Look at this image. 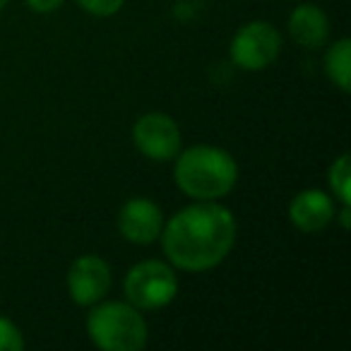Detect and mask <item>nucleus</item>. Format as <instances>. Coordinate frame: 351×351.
Instances as JSON below:
<instances>
[{"label":"nucleus","instance_id":"ddd939ff","mask_svg":"<svg viewBox=\"0 0 351 351\" xmlns=\"http://www.w3.org/2000/svg\"><path fill=\"white\" fill-rule=\"evenodd\" d=\"M25 344L27 341L20 327L10 317L0 315V351H22Z\"/></svg>","mask_w":351,"mask_h":351},{"label":"nucleus","instance_id":"20e7f679","mask_svg":"<svg viewBox=\"0 0 351 351\" xmlns=\"http://www.w3.org/2000/svg\"><path fill=\"white\" fill-rule=\"evenodd\" d=\"M178 269L169 263V260H140L125 272L123 279V293L125 301L140 308L142 313L161 311V308L171 306L178 296Z\"/></svg>","mask_w":351,"mask_h":351},{"label":"nucleus","instance_id":"f257e3e1","mask_svg":"<svg viewBox=\"0 0 351 351\" xmlns=\"http://www.w3.org/2000/svg\"><path fill=\"white\" fill-rule=\"evenodd\" d=\"M239 236L236 215L221 200H193L164 221V258L181 272H210L231 255Z\"/></svg>","mask_w":351,"mask_h":351},{"label":"nucleus","instance_id":"2eb2a0df","mask_svg":"<svg viewBox=\"0 0 351 351\" xmlns=\"http://www.w3.org/2000/svg\"><path fill=\"white\" fill-rule=\"evenodd\" d=\"M27 8H29L32 12H39V15H51V12H56L60 5H63L65 0H25Z\"/></svg>","mask_w":351,"mask_h":351},{"label":"nucleus","instance_id":"7ed1b4c3","mask_svg":"<svg viewBox=\"0 0 351 351\" xmlns=\"http://www.w3.org/2000/svg\"><path fill=\"white\" fill-rule=\"evenodd\" d=\"M87 335L101 351H142L149 341V327L132 303L101 298L89 306Z\"/></svg>","mask_w":351,"mask_h":351},{"label":"nucleus","instance_id":"f03ea898","mask_svg":"<svg viewBox=\"0 0 351 351\" xmlns=\"http://www.w3.org/2000/svg\"><path fill=\"white\" fill-rule=\"evenodd\" d=\"M173 183L191 200H224L239 183V161L217 145H193L173 159Z\"/></svg>","mask_w":351,"mask_h":351},{"label":"nucleus","instance_id":"6e6552de","mask_svg":"<svg viewBox=\"0 0 351 351\" xmlns=\"http://www.w3.org/2000/svg\"><path fill=\"white\" fill-rule=\"evenodd\" d=\"M164 210L152 197H128L118 210V234L132 245H152L159 241L164 229Z\"/></svg>","mask_w":351,"mask_h":351},{"label":"nucleus","instance_id":"39448f33","mask_svg":"<svg viewBox=\"0 0 351 351\" xmlns=\"http://www.w3.org/2000/svg\"><path fill=\"white\" fill-rule=\"evenodd\" d=\"M282 32L267 20L245 22L236 29L229 44V60L243 73H263L277 63L282 53Z\"/></svg>","mask_w":351,"mask_h":351},{"label":"nucleus","instance_id":"9d476101","mask_svg":"<svg viewBox=\"0 0 351 351\" xmlns=\"http://www.w3.org/2000/svg\"><path fill=\"white\" fill-rule=\"evenodd\" d=\"M289 34L301 49H322L330 41V17L315 3H298L289 15Z\"/></svg>","mask_w":351,"mask_h":351},{"label":"nucleus","instance_id":"423d86ee","mask_svg":"<svg viewBox=\"0 0 351 351\" xmlns=\"http://www.w3.org/2000/svg\"><path fill=\"white\" fill-rule=\"evenodd\" d=\"M132 145L145 159L156 161V164H166L173 161L176 154L183 149V132L178 123L161 111L142 113L135 123H132Z\"/></svg>","mask_w":351,"mask_h":351},{"label":"nucleus","instance_id":"0eeeda50","mask_svg":"<svg viewBox=\"0 0 351 351\" xmlns=\"http://www.w3.org/2000/svg\"><path fill=\"white\" fill-rule=\"evenodd\" d=\"M113 284L111 265L97 253L80 255L70 263L65 274V289L75 306L89 308L108 296Z\"/></svg>","mask_w":351,"mask_h":351},{"label":"nucleus","instance_id":"4468645a","mask_svg":"<svg viewBox=\"0 0 351 351\" xmlns=\"http://www.w3.org/2000/svg\"><path fill=\"white\" fill-rule=\"evenodd\" d=\"M75 3L92 17H113L125 5V0H75Z\"/></svg>","mask_w":351,"mask_h":351},{"label":"nucleus","instance_id":"1a4fd4ad","mask_svg":"<svg viewBox=\"0 0 351 351\" xmlns=\"http://www.w3.org/2000/svg\"><path fill=\"white\" fill-rule=\"evenodd\" d=\"M337 200L320 188H306L289 202V221L301 234H320L335 221Z\"/></svg>","mask_w":351,"mask_h":351},{"label":"nucleus","instance_id":"dca6fc26","mask_svg":"<svg viewBox=\"0 0 351 351\" xmlns=\"http://www.w3.org/2000/svg\"><path fill=\"white\" fill-rule=\"evenodd\" d=\"M8 3H10V0H0V12L5 10V8H8Z\"/></svg>","mask_w":351,"mask_h":351},{"label":"nucleus","instance_id":"9b49d317","mask_svg":"<svg viewBox=\"0 0 351 351\" xmlns=\"http://www.w3.org/2000/svg\"><path fill=\"white\" fill-rule=\"evenodd\" d=\"M322 68H325V75L332 82V87H337L341 94L351 92V41L346 36H339L327 46Z\"/></svg>","mask_w":351,"mask_h":351},{"label":"nucleus","instance_id":"f8f14e48","mask_svg":"<svg viewBox=\"0 0 351 351\" xmlns=\"http://www.w3.org/2000/svg\"><path fill=\"white\" fill-rule=\"evenodd\" d=\"M327 186L337 205H351V166L349 154H339L327 169Z\"/></svg>","mask_w":351,"mask_h":351}]
</instances>
